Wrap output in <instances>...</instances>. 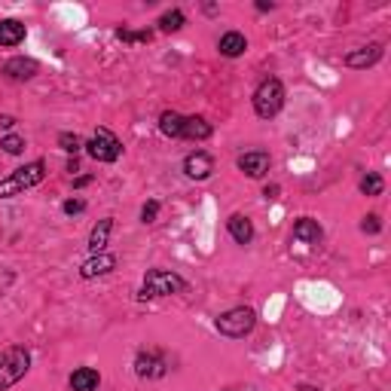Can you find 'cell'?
Segmentation results:
<instances>
[{
  "mask_svg": "<svg viewBox=\"0 0 391 391\" xmlns=\"http://www.w3.org/2000/svg\"><path fill=\"white\" fill-rule=\"evenodd\" d=\"M43 178H46V162L43 159H34V162L22 165V169H15L6 180H0V199L19 196V193H24V190L43 184Z\"/></svg>",
  "mask_w": 391,
  "mask_h": 391,
  "instance_id": "obj_1",
  "label": "cell"
},
{
  "mask_svg": "<svg viewBox=\"0 0 391 391\" xmlns=\"http://www.w3.org/2000/svg\"><path fill=\"white\" fill-rule=\"evenodd\" d=\"M31 370V355L24 346H6L0 352V391L13 388L19 379H24V373Z\"/></svg>",
  "mask_w": 391,
  "mask_h": 391,
  "instance_id": "obj_2",
  "label": "cell"
},
{
  "mask_svg": "<svg viewBox=\"0 0 391 391\" xmlns=\"http://www.w3.org/2000/svg\"><path fill=\"white\" fill-rule=\"evenodd\" d=\"M281 107H285V86H281V80H276V77L263 80L260 86H257V92H254L257 116H260V120H272Z\"/></svg>",
  "mask_w": 391,
  "mask_h": 391,
  "instance_id": "obj_3",
  "label": "cell"
},
{
  "mask_svg": "<svg viewBox=\"0 0 391 391\" xmlns=\"http://www.w3.org/2000/svg\"><path fill=\"white\" fill-rule=\"evenodd\" d=\"M187 281L174 276L169 269H150L144 276V287H141V299L147 297H169V294H184Z\"/></svg>",
  "mask_w": 391,
  "mask_h": 391,
  "instance_id": "obj_4",
  "label": "cell"
},
{
  "mask_svg": "<svg viewBox=\"0 0 391 391\" xmlns=\"http://www.w3.org/2000/svg\"><path fill=\"white\" fill-rule=\"evenodd\" d=\"M254 324H257V312L251 309V306H239V309H229V312L220 315L218 330L229 339H242L254 330Z\"/></svg>",
  "mask_w": 391,
  "mask_h": 391,
  "instance_id": "obj_5",
  "label": "cell"
},
{
  "mask_svg": "<svg viewBox=\"0 0 391 391\" xmlns=\"http://www.w3.org/2000/svg\"><path fill=\"white\" fill-rule=\"evenodd\" d=\"M83 147H86V153L92 156L95 162H116V159H120V153H122L120 138H116L111 129H98L92 135V141H89V144H83Z\"/></svg>",
  "mask_w": 391,
  "mask_h": 391,
  "instance_id": "obj_6",
  "label": "cell"
},
{
  "mask_svg": "<svg viewBox=\"0 0 391 391\" xmlns=\"http://www.w3.org/2000/svg\"><path fill=\"white\" fill-rule=\"evenodd\" d=\"M135 373L141 379H159V376H165V357H162V352H138Z\"/></svg>",
  "mask_w": 391,
  "mask_h": 391,
  "instance_id": "obj_7",
  "label": "cell"
},
{
  "mask_svg": "<svg viewBox=\"0 0 391 391\" xmlns=\"http://www.w3.org/2000/svg\"><path fill=\"white\" fill-rule=\"evenodd\" d=\"M211 171H214V159H211V153H205V150H193V153L184 159V174L193 178V180L211 178Z\"/></svg>",
  "mask_w": 391,
  "mask_h": 391,
  "instance_id": "obj_8",
  "label": "cell"
},
{
  "mask_svg": "<svg viewBox=\"0 0 391 391\" xmlns=\"http://www.w3.org/2000/svg\"><path fill=\"white\" fill-rule=\"evenodd\" d=\"M239 171H245L248 178H263L269 171V153L266 150H248L239 156Z\"/></svg>",
  "mask_w": 391,
  "mask_h": 391,
  "instance_id": "obj_9",
  "label": "cell"
},
{
  "mask_svg": "<svg viewBox=\"0 0 391 391\" xmlns=\"http://www.w3.org/2000/svg\"><path fill=\"white\" fill-rule=\"evenodd\" d=\"M116 269V257L113 254H92L86 263L80 266V278H98V276H107V272Z\"/></svg>",
  "mask_w": 391,
  "mask_h": 391,
  "instance_id": "obj_10",
  "label": "cell"
},
{
  "mask_svg": "<svg viewBox=\"0 0 391 391\" xmlns=\"http://www.w3.org/2000/svg\"><path fill=\"white\" fill-rule=\"evenodd\" d=\"M379 58H382V43H370V46H361V49H355V52H348L343 62H346V68L361 71V68H370V64H376Z\"/></svg>",
  "mask_w": 391,
  "mask_h": 391,
  "instance_id": "obj_11",
  "label": "cell"
},
{
  "mask_svg": "<svg viewBox=\"0 0 391 391\" xmlns=\"http://www.w3.org/2000/svg\"><path fill=\"white\" fill-rule=\"evenodd\" d=\"M3 73L10 80H19V83L31 80L37 73V62H34V58H10V62L3 64Z\"/></svg>",
  "mask_w": 391,
  "mask_h": 391,
  "instance_id": "obj_12",
  "label": "cell"
},
{
  "mask_svg": "<svg viewBox=\"0 0 391 391\" xmlns=\"http://www.w3.org/2000/svg\"><path fill=\"white\" fill-rule=\"evenodd\" d=\"M227 227H229V236L236 239L239 245H251V239H254V223L245 218V214H232V218L227 220Z\"/></svg>",
  "mask_w": 391,
  "mask_h": 391,
  "instance_id": "obj_13",
  "label": "cell"
},
{
  "mask_svg": "<svg viewBox=\"0 0 391 391\" xmlns=\"http://www.w3.org/2000/svg\"><path fill=\"white\" fill-rule=\"evenodd\" d=\"M111 229H113V218L98 220L92 227V232H89V251H92V254H104L107 239H111Z\"/></svg>",
  "mask_w": 391,
  "mask_h": 391,
  "instance_id": "obj_14",
  "label": "cell"
},
{
  "mask_svg": "<svg viewBox=\"0 0 391 391\" xmlns=\"http://www.w3.org/2000/svg\"><path fill=\"white\" fill-rule=\"evenodd\" d=\"M98 385H101V376H98V370H92V367H80L71 373L73 391H98Z\"/></svg>",
  "mask_w": 391,
  "mask_h": 391,
  "instance_id": "obj_15",
  "label": "cell"
},
{
  "mask_svg": "<svg viewBox=\"0 0 391 391\" xmlns=\"http://www.w3.org/2000/svg\"><path fill=\"white\" fill-rule=\"evenodd\" d=\"M187 141H208L211 138V122L202 116H184V135Z\"/></svg>",
  "mask_w": 391,
  "mask_h": 391,
  "instance_id": "obj_16",
  "label": "cell"
},
{
  "mask_svg": "<svg viewBox=\"0 0 391 391\" xmlns=\"http://www.w3.org/2000/svg\"><path fill=\"white\" fill-rule=\"evenodd\" d=\"M321 227H318V220H312V218H299L294 223V239H299V242H309V245H318L321 242Z\"/></svg>",
  "mask_w": 391,
  "mask_h": 391,
  "instance_id": "obj_17",
  "label": "cell"
},
{
  "mask_svg": "<svg viewBox=\"0 0 391 391\" xmlns=\"http://www.w3.org/2000/svg\"><path fill=\"white\" fill-rule=\"evenodd\" d=\"M24 40V24L15 19H3L0 22V46H19Z\"/></svg>",
  "mask_w": 391,
  "mask_h": 391,
  "instance_id": "obj_18",
  "label": "cell"
},
{
  "mask_svg": "<svg viewBox=\"0 0 391 391\" xmlns=\"http://www.w3.org/2000/svg\"><path fill=\"white\" fill-rule=\"evenodd\" d=\"M245 49H248V40H245V34H239V31H229V34L220 37V55L236 58V55H242Z\"/></svg>",
  "mask_w": 391,
  "mask_h": 391,
  "instance_id": "obj_19",
  "label": "cell"
},
{
  "mask_svg": "<svg viewBox=\"0 0 391 391\" xmlns=\"http://www.w3.org/2000/svg\"><path fill=\"white\" fill-rule=\"evenodd\" d=\"M159 131L165 138H180L184 135V116L174 113V111H165L159 116Z\"/></svg>",
  "mask_w": 391,
  "mask_h": 391,
  "instance_id": "obj_20",
  "label": "cell"
},
{
  "mask_svg": "<svg viewBox=\"0 0 391 391\" xmlns=\"http://www.w3.org/2000/svg\"><path fill=\"white\" fill-rule=\"evenodd\" d=\"M184 13H180V10H169V13H165L162 15V19H159V28L165 31V34H171V31H180V28H184Z\"/></svg>",
  "mask_w": 391,
  "mask_h": 391,
  "instance_id": "obj_21",
  "label": "cell"
},
{
  "mask_svg": "<svg viewBox=\"0 0 391 391\" xmlns=\"http://www.w3.org/2000/svg\"><path fill=\"white\" fill-rule=\"evenodd\" d=\"M382 190H385V184H382V178H379L376 171H367V174L361 178V193H364V196H379Z\"/></svg>",
  "mask_w": 391,
  "mask_h": 391,
  "instance_id": "obj_22",
  "label": "cell"
},
{
  "mask_svg": "<svg viewBox=\"0 0 391 391\" xmlns=\"http://www.w3.org/2000/svg\"><path fill=\"white\" fill-rule=\"evenodd\" d=\"M58 147H62L64 153L77 156L80 150H83V138H80V135H73V131H62V135H58Z\"/></svg>",
  "mask_w": 391,
  "mask_h": 391,
  "instance_id": "obj_23",
  "label": "cell"
},
{
  "mask_svg": "<svg viewBox=\"0 0 391 391\" xmlns=\"http://www.w3.org/2000/svg\"><path fill=\"white\" fill-rule=\"evenodd\" d=\"M116 37L122 40V43H150V31H129V28H120L116 31Z\"/></svg>",
  "mask_w": 391,
  "mask_h": 391,
  "instance_id": "obj_24",
  "label": "cell"
},
{
  "mask_svg": "<svg viewBox=\"0 0 391 391\" xmlns=\"http://www.w3.org/2000/svg\"><path fill=\"white\" fill-rule=\"evenodd\" d=\"M0 147H3L10 156H19L22 150H24V138H19V135H6L3 141H0Z\"/></svg>",
  "mask_w": 391,
  "mask_h": 391,
  "instance_id": "obj_25",
  "label": "cell"
},
{
  "mask_svg": "<svg viewBox=\"0 0 391 391\" xmlns=\"http://www.w3.org/2000/svg\"><path fill=\"white\" fill-rule=\"evenodd\" d=\"M156 214H159V202H156V199H150V202L141 208V220H144V223H153Z\"/></svg>",
  "mask_w": 391,
  "mask_h": 391,
  "instance_id": "obj_26",
  "label": "cell"
},
{
  "mask_svg": "<svg viewBox=\"0 0 391 391\" xmlns=\"http://www.w3.org/2000/svg\"><path fill=\"white\" fill-rule=\"evenodd\" d=\"M361 229H364V232H370V236H376V232L382 229V223H379L376 214H367V218H364V223H361Z\"/></svg>",
  "mask_w": 391,
  "mask_h": 391,
  "instance_id": "obj_27",
  "label": "cell"
},
{
  "mask_svg": "<svg viewBox=\"0 0 391 391\" xmlns=\"http://www.w3.org/2000/svg\"><path fill=\"white\" fill-rule=\"evenodd\" d=\"M62 211L64 214H80V211H86V202H83V199H68V202L62 205Z\"/></svg>",
  "mask_w": 391,
  "mask_h": 391,
  "instance_id": "obj_28",
  "label": "cell"
},
{
  "mask_svg": "<svg viewBox=\"0 0 391 391\" xmlns=\"http://www.w3.org/2000/svg\"><path fill=\"white\" fill-rule=\"evenodd\" d=\"M13 126H15L13 116H0V129H13Z\"/></svg>",
  "mask_w": 391,
  "mask_h": 391,
  "instance_id": "obj_29",
  "label": "cell"
},
{
  "mask_svg": "<svg viewBox=\"0 0 391 391\" xmlns=\"http://www.w3.org/2000/svg\"><path fill=\"white\" fill-rule=\"evenodd\" d=\"M263 196H266V199H276V196H278V187H276V184L266 187V190H263Z\"/></svg>",
  "mask_w": 391,
  "mask_h": 391,
  "instance_id": "obj_30",
  "label": "cell"
},
{
  "mask_svg": "<svg viewBox=\"0 0 391 391\" xmlns=\"http://www.w3.org/2000/svg\"><path fill=\"white\" fill-rule=\"evenodd\" d=\"M89 184H92V178H77V180H73V187H77V190H83V187H89Z\"/></svg>",
  "mask_w": 391,
  "mask_h": 391,
  "instance_id": "obj_31",
  "label": "cell"
}]
</instances>
